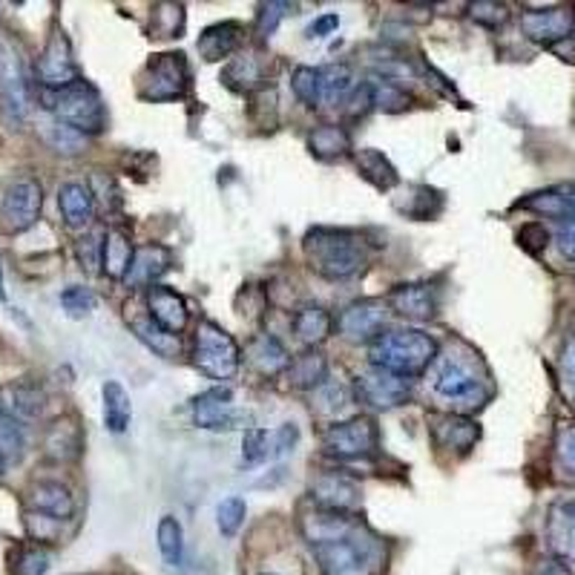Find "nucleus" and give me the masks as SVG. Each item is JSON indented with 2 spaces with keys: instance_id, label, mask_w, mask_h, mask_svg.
<instances>
[{
  "instance_id": "obj_1",
  "label": "nucleus",
  "mask_w": 575,
  "mask_h": 575,
  "mask_svg": "<svg viewBox=\"0 0 575 575\" xmlns=\"http://www.w3.org/2000/svg\"><path fill=\"white\" fill-rule=\"evenodd\" d=\"M299 530L306 535L314 558L320 564V575H383L386 544L383 538L351 518L348 512L317 510L302 515Z\"/></svg>"
},
{
  "instance_id": "obj_2",
  "label": "nucleus",
  "mask_w": 575,
  "mask_h": 575,
  "mask_svg": "<svg viewBox=\"0 0 575 575\" xmlns=\"http://www.w3.org/2000/svg\"><path fill=\"white\" fill-rule=\"evenodd\" d=\"M432 389L438 398L458 409V414L475 412L492 398L490 371L469 346L449 348L446 355L438 357Z\"/></svg>"
},
{
  "instance_id": "obj_3",
  "label": "nucleus",
  "mask_w": 575,
  "mask_h": 575,
  "mask_svg": "<svg viewBox=\"0 0 575 575\" xmlns=\"http://www.w3.org/2000/svg\"><path fill=\"white\" fill-rule=\"evenodd\" d=\"M302 250H306V259L314 274L331 279V283L357 277L369 263V248L355 230L314 228L306 234Z\"/></svg>"
},
{
  "instance_id": "obj_4",
  "label": "nucleus",
  "mask_w": 575,
  "mask_h": 575,
  "mask_svg": "<svg viewBox=\"0 0 575 575\" xmlns=\"http://www.w3.org/2000/svg\"><path fill=\"white\" fill-rule=\"evenodd\" d=\"M369 360L374 369L412 380L438 360V342L418 328H394V331H383L371 342Z\"/></svg>"
},
{
  "instance_id": "obj_5",
  "label": "nucleus",
  "mask_w": 575,
  "mask_h": 575,
  "mask_svg": "<svg viewBox=\"0 0 575 575\" xmlns=\"http://www.w3.org/2000/svg\"><path fill=\"white\" fill-rule=\"evenodd\" d=\"M43 110H50L55 121L72 127L81 135H99L107 127V110L99 90L86 81L64 86V90H41Z\"/></svg>"
},
{
  "instance_id": "obj_6",
  "label": "nucleus",
  "mask_w": 575,
  "mask_h": 575,
  "mask_svg": "<svg viewBox=\"0 0 575 575\" xmlns=\"http://www.w3.org/2000/svg\"><path fill=\"white\" fill-rule=\"evenodd\" d=\"M193 366L216 383L234 380L242 366L239 342L216 322L202 320L193 337Z\"/></svg>"
},
{
  "instance_id": "obj_7",
  "label": "nucleus",
  "mask_w": 575,
  "mask_h": 575,
  "mask_svg": "<svg viewBox=\"0 0 575 575\" xmlns=\"http://www.w3.org/2000/svg\"><path fill=\"white\" fill-rule=\"evenodd\" d=\"M191 64L185 52H162L144 64L138 95L144 101H178L191 90Z\"/></svg>"
},
{
  "instance_id": "obj_8",
  "label": "nucleus",
  "mask_w": 575,
  "mask_h": 575,
  "mask_svg": "<svg viewBox=\"0 0 575 575\" xmlns=\"http://www.w3.org/2000/svg\"><path fill=\"white\" fill-rule=\"evenodd\" d=\"M380 446V432H377L374 418H351L335 423L322 434V449L328 458L337 461H357V458L374 455Z\"/></svg>"
},
{
  "instance_id": "obj_9",
  "label": "nucleus",
  "mask_w": 575,
  "mask_h": 575,
  "mask_svg": "<svg viewBox=\"0 0 575 575\" xmlns=\"http://www.w3.org/2000/svg\"><path fill=\"white\" fill-rule=\"evenodd\" d=\"M43 207V187L38 178L23 176L14 178L12 185L3 193L0 202V228L7 234H23L41 219Z\"/></svg>"
},
{
  "instance_id": "obj_10",
  "label": "nucleus",
  "mask_w": 575,
  "mask_h": 575,
  "mask_svg": "<svg viewBox=\"0 0 575 575\" xmlns=\"http://www.w3.org/2000/svg\"><path fill=\"white\" fill-rule=\"evenodd\" d=\"M38 81H41V90H64V86L75 84L81 81V72L79 64H75V58H72V47H70V38L55 29L43 47L41 58H38Z\"/></svg>"
},
{
  "instance_id": "obj_11",
  "label": "nucleus",
  "mask_w": 575,
  "mask_h": 575,
  "mask_svg": "<svg viewBox=\"0 0 575 575\" xmlns=\"http://www.w3.org/2000/svg\"><path fill=\"white\" fill-rule=\"evenodd\" d=\"M355 391L357 400L371 405V409H394V405L405 403V400L412 398V380L371 366L369 371L357 374Z\"/></svg>"
},
{
  "instance_id": "obj_12",
  "label": "nucleus",
  "mask_w": 575,
  "mask_h": 575,
  "mask_svg": "<svg viewBox=\"0 0 575 575\" xmlns=\"http://www.w3.org/2000/svg\"><path fill=\"white\" fill-rule=\"evenodd\" d=\"M340 335L348 342H357V346H366V342H374L377 337L383 335L386 328V302L383 299H360V302H351L346 311L340 314L337 320Z\"/></svg>"
},
{
  "instance_id": "obj_13",
  "label": "nucleus",
  "mask_w": 575,
  "mask_h": 575,
  "mask_svg": "<svg viewBox=\"0 0 575 575\" xmlns=\"http://www.w3.org/2000/svg\"><path fill=\"white\" fill-rule=\"evenodd\" d=\"M193 423L207 432H228L242 420L234 405V391L228 386H216V389L202 391L199 398H193L191 403Z\"/></svg>"
},
{
  "instance_id": "obj_14",
  "label": "nucleus",
  "mask_w": 575,
  "mask_h": 575,
  "mask_svg": "<svg viewBox=\"0 0 575 575\" xmlns=\"http://www.w3.org/2000/svg\"><path fill=\"white\" fill-rule=\"evenodd\" d=\"M521 29L530 41L541 43V47H558L567 41L575 29V9L569 7H553L538 9V12L521 14Z\"/></svg>"
},
{
  "instance_id": "obj_15",
  "label": "nucleus",
  "mask_w": 575,
  "mask_h": 575,
  "mask_svg": "<svg viewBox=\"0 0 575 575\" xmlns=\"http://www.w3.org/2000/svg\"><path fill=\"white\" fill-rule=\"evenodd\" d=\"M386 308H391V311L398 314V317H405V320L427 322L438 314V288L427 283L398 285L386 297Z\"/></svg>"
},
{
  "instance_id": "obj_16",
  "label": "nucleus",
  "mask_w": 575,
  "mask_h": 575,
  "mask_svg": "<svg viewBox=\"0 0 575 575\" xmlns=\"http://www.w3.org/2000/svg\"><path fill=\"white\" fill-rule=\"evenodd\" d=\"M547 547L555 562L575 567V501H555L547 512Z\"/></svg>"
},
{
  "instance_id": "obj_17",
  "label": "nucleus",
  "mask_w": 575,
  "mask_h": 575,
  "mask_svg": "<svg viewBox=\"0 0 575 575\" xmlns=\"http://www.w3.org/2000/svg\"><path fill=\"white\" fill-rule=\"evenodd\" d=\"M147 317L156 322L162 331L167 335H182L191 322V311H187V302L182 299V294H176L167 285H153L147 288Z\"/></svg>"
},
{
  "instance_id": "obj_18",
  "label": "nucleus",
  "mask_w": 575,
  "mask_h": 575,
  "mask_svg": "<svg viewBox=\"0 0 575 575\" xmlns=\"http://www.w3.org/2000/svg\"><path fill=\"white\" fill-rule=\"evenodd\" d=\"M311 497L320 510L351 512L360 504V486L340 472H322L311 481Z\"/></svg>"
},
{
  "instance_id": "obj_19",
  "label": "nucleus",
  "mask_w": 575,
  "mask_h": 575,
  "mask_svg": "<svg viewBox=\"0 0 575 575\" xmlns=\"http://www.w3.org/2000/svg\"><path fill=\"white\" fill-rule=\"evenodd\" d=\"M429 429H432L434 443L449 452H458V455H466L469 449L475 446L478 438H481V429L472 418L466 414H434L429 420Z\"/></svg>"
},
{
  "instance_id": "obj_20",
  "label": "nucleus",
  "mask_w": 575,
  "mask_h": 575,
  "mask_svg": "<svg viewBox=\"0 0 575 575\" xmlns=\"http://www.w3.org/2000/svg\"><path fill=\"white\" fill-rule=\"evenodd\" d=\"M171 265L173 254L164 245H142V248H135L124 283L130 288H153L171 270Z\"/></svg>"
},
{
  "instance_id": "obj_21",
  "label": "nucleus",
  "mask_w": 575,
  "mask_h": 575,
  "mask_svg": "<svg viewBox=\"0 0 575 575\" xmlns=\"http://www.w3.org/2000/svg\"><path fill=\"white\" fill-rule=\"evenodd\" d=\"M27 504L32 512L50 515L55 521H70L75 515V497L58 481H38L29 486Z\"/></svg>"
},
{
  "instance_id": "obj_22",
  "label": "nucleus",
  "mask_w": 575,
  "mask_h": 575,
  "mask_svg": "<svg viewBox=\"0 0 575 575\" xmlns=\"http://www.w3.org/2000/svg\"><path fill=\"white\" fill-rule=\"evenodd\" d=\"M58 207H61V216H64V225L70 230H84L90 228V222L95 216V199L90 193V185L84 182H66L58 191Z\"/></svg>"
},
{
  "instance_id": "obj_23",
  "label": "nucleus",
  "mask_w": 575,
  "mask_h": 575,
  "mask_svg": "<svg viewBox=\"0 0 575 575\" xmlns=\"http://www.w3.org/2000/svg\"><path fill=\"white\" fill-rule=\"evenodd\" d=\"M242 43H245V29L242 23L236 21H225V23H216V27H207L199 38V52L205 61H222V58H230L242 50Z\"/></svg>"
},
{
  "instance_id": "obj_24",
  "label": "nucleus",
  "mask_w": 575,
  "mask_h": 575,
  "mask_svg": "<svg viewBox=\"0 0 575 575\" xmlns=\"http://www.w3.org/2000/svg\"><path fill=\"white\" fill-rule=\"evenodd\" d=\"M43 449H47V458H52V461H75L81 455V449H84V432H81L79 420H55L47 438H43Z\"/></svg>"
},
{
  "instance_id": "obj_25",
  "label": "nucleus",
  "mask_w": 575,
  "mask_h": 575,
  "mask_svg": "<svg viewBox=\"0 0 575 575\" xmlns=\"http://www.w3.org/2000/svg\"><path fill=\"white\" fill-rule=\"evenodd\" d=\"M245 357H248L250 366L265 377L283 374V371L288 369V362H291V355L285 351L283 342L270 335L254 337V340L248 342V348H245Z\"/></svg>"
},
{
  "instance_id": "obj_26",
  "label": "nucleus",
  "mask_w": 575,
  "mask_h": 575,
  "mask_svg": "<svg viewBox=\"0 0 575 575\" xmlns=\"http://www.w3.org/2000/svg\"><path fill=\"white\" fill-rule=\"evenodd\" d=\"M285 374H288L291 389L311 391L328 380V360L317 348H308V351H302V355L294 357V360L288 362Z\"/></svg>"
},
{
  "instance_id": "obj_27",
  "label": "nucleus",
  "mask_w": 575,
  "mask_h": 575,
  "mask_svg": "<svg viewBox=\"0 0 575 575\" xmlns=\"http://www.w3.org/2000/svg\"><path fill=\"white\" fill-rule=\"evenodd\" d=\"M331 331H335V317L322 306L308 302V306L297 308V314H294V335L306 342L308 348L326 342Z\"/></svg>"
},
{
  "instance_id": "obj_28",
  "label": "nucleus",
  "mask_w": 575,
  "mask_h": 575,
  "mask_svg": "<svg viewBox=\"0 0 575 575\" xmlns=\"http://www.w3.org/2000/svg\"><path fill=\"white\" fill-rule=\"evenodd\" d=\"M133 242L124 228H110L104 236V254H101V274H107L110 279H124L133 263Z\"/></svg>"
},
{
  "instance_id": "obj_29",
  "label": "nucleus",
  "mask_w": 575,
  "mask_h": 575,
  "mask_svg": "<svg viewBox=\"0 0 575 575\" xmlns=\"http://www.w3.org/2000/svg\"><path fill=\"white\" fill-rule=\"evenodd\" d=\"M355 164H357V171H360V176L366 178L369 185H374L377 191H391V187L400 182L398 171H394V164H391L389 158H386L383 153L374 147L357 150Z\"/></svg>"
},
{
  "instance_id": "obj_30",
  "label": "nucleus",
  "mask_w": 575,
  "mask_h": 575,
  "mask_svg": "<svg viewBox=\"0 0 575 575\" xmlns=\"http://www.w3.org/2000/svg\"><path fill=\"white\" fill-rule=\"evenodd\" d=\"M101 398H104V423L113 434H124L133 420V403H130L127 389L119 383V380H107L104 389H101Z\"/></svg>"
},
{
  "instance_id": "obj_31",
  "label": "nucleus",
  "mask_w": 575,
  "mask_h": 575,
  "mask_svg": "<svg viewBox=\"0 0 575 575\" xmlns=\"http://www.w3.org/2000/svg\"><path fill=\"white\" fill-rule=\"evenodd\" d=\"M308 150H311V156L322 158V162H337V158H346L351 153V138L337 124H322V127L308 133Z\"/></svg>"
},
{
  "instance_id": "obj_32",
  "label": "nucleus",
  "mask_w": 575,
  "mask_h": 575,
  "mask_svg": "<svg viewBox=\"0 0 575 575\" xmlns=\"http://www.w3.org/2000/svg\"><path fill=\"white\" fill-rule=\"evenodd\" d=\"M222 81L236 90V93H254L256 86H263V58L256 52H248V55L234 58L225 72H222Z\"/></svg>"
},
{
  "instance_id": "obj_33",
  "label": "nucleus",
  "mask_w": 575,
  "mask_h": 575,
  "mask_svg": "<svg viewBox=\"0 0 575 575\" xmlns=\"http://www.w3.org/2000/svg\"><path fill=\"white\" fill-rule=\"evenodd\" d=\"M355 90V75L346 64H328L320 70V104L337 107Z\"/></svg>"
},
{
  "instance_id": "obj_34",
  "label": "nucleus",
  "mask_w": 575,
  "mask_h": 575,
  "mask_svg": "<svg viewBox=\"0 0 575 575\" xmlns=\"http://www.w3.org/2000/svg\"><path fill=\"white\" fill-rule=\"evenodd\" d=\"M156 541L164 564H167V567H182V558H185V530H182V524H178L173 515H164V518L158 521Z\"/></svg>"
},
{
  "instance_id": "obj_35",
  "label": "nucleus",
  "mask_w": 575,
  "mask_h": 575,
  "mask_svg": "<svg viewBox=\"0 0 575 575\" xmlns=\"http://www.w3.org/2000/svg\"><path fill=\"white\" fill-rule=\"evenodd\" d=\"M133 331H135V337H138V340L150 348V351H156V355L164 357V360H173V357H178V351H182V342H178V337L162 331V328L150 320V317L147 320H133Z\"/></svg>"
},
{
  "instance_id": "obj_36",
  "label": "nucleus",
  "mask_w": 575,
  "mask_h": 575,
  "mask_svg": "<svg viewBox=\"0 0 575 575\" xmlns=\"http://www.w3.org/2000/svg\"><path fill=\"white\" fill-rule=\"evenodd\" d=\"M518 207H526V211H533V214L541 216H550V219H569L567 216V199H564V187H547V191H538L533 196H526V199L518 202Z\"/></svg>"
},
{
  "instance_id": "obj_37",
  "label": "nucleus",
  "mask_w": 575,
  "mask_h": 575,
  "mask_svg": "<svg viewBox=\"0 0 575 575\" xmlns=\"http://www.w3.org/2000/svg\"><path fill=\"white\" fill-rule=\"evenodd\" d=\"M21 452H23L21 427H18V420H14L12 414L3 409V403H0V472L12 466V463L21 458Z\"/></svg>"
},
{
  "instance_id": "obj_38",
  "label": "nucleus",
  "mask_w": 575,
  "mask_h": 575,
  "mask_svg": "<svg viewBox=\"0 0 575 575\" xmlns=\"http://www.w3.org/2000/svg\"><path fill=\"white\" fill-rule=\"evenodd\" d=\"M185 29V7L182 3H156L150 18V35L178 38Z\"/></svg>"
},
{
  "instance_id": "obj_39",
  "label": "nucleus",
  "mask_w": 575,
  "mask_h": 575,
  "mask_svg": "<svg viewBox=\"0 0 575 575\" xmlns=\"http://www.w3.org/2000/svg\"><path fill=\"white\" fill-rule=\"evenodd\" d=\"M50 569V553L41 544H27V547L14 550L12 555V573L14 575H47Z\"/></svg>"
},
{
  "instance_id": "obj_40",
  "label": "nucleus",
  "mask_w": 575,
  "mask_h": 575,
  "mask_svg": "<svg viewBox=\"0 0 575 575\" xmlns=\"http://www.w3.org/2000/svg\"><path fill=\"white\" fill-rule=\"evenodd\" d=\"M43 138H47V144H50L55 153H64V156H75V153H81L86 144V135L75 133L72 127L61 124V121H55V124H47V130H43Z\"/></svg>"
},
{
  "instance_id": "obj_41",
  "label": "nucleus",
  "mask_w": 575,
  "mask_h": 575,
  "mask_svg": "<svg viewBox=\"0 0 575 575\" xmlns=\"http://www.w3.org/2000/svg\"><path fill=\"white\" fill-rule=\"evenodd\" d=\"M245 515H248V506L239 495L225 497L219 506H216V524H219V533L225 538H234L239 533V526L245 524Z\"/></svg>"
},
{
  "instance_id": "obj_42",
  "label": "nucleus",
  "mask_w": 575,
  "mask_h": 575,
  "mask_svg": "<svg viewBox=\"0 0 575 575\" xmlns=\"http://www.w3.org/2000/svg\"><path fill=\"white\" fill-rule=\"evenodd\" d=\"M294 95H297L306 107H320V70L314 66H297L291 75Z\"/></svg>"
},
{
  "instance_id": "obj_43",
  "label": "nucleus",
  "mask_w": 575,
  "mask_h": 575,
  "mask_svg": "<svg viewBox=\"0 0 575 575\" xmlns=\"http://www.w3.org/2000/svg\"><path fill=\"white\" fill-rule=\"evenodd\" d=\"M294 3H283V0H270V3H263L259 12H256V35L259 38H270L279 29V23L288 18V12H294Z\"/></svg>"
},
{
  "instance_id": "obj_44",
  "label": "nucleus",
  "mask_w": 575,
  "mask_h": 575,
  "mask_svg": "<svg viewBox=\"0 0 575 575\" xmlns=\"http://www.w3.org/2000/svg\"><path fill=\"white\" fill-rule=\"evenodd\" d=\"M104 236H107V230H90V234L81 236L79 242H75V254H79V263L81 268L90 270V274H95L101 265V254H104Z\"/></svg>"
},
{
  "instance_id": "obj_45",
  "label": "nucleus",
  "mask_w": 575,
  "mask_h": 575,
  "mask_svg": "<svg viewBox=\"0 0 575 575\" xmlns=\"http://www.w3.org/2000/svg\"><path fill=\"white\" fill-rule=\"evenodd\" d=\"M555 461L567 478H575V423L555 429Z\"/></svg>"
},
{
  "instance_id": "obj_46",
  "label": "nucleus",
  "mask_w": 575,
  "mask_h": 575,
  "mask_svg": "<svg viewBox=\"0 0 575 575\" xmlns=\"http://www.w3.org/2000/svg\"><path fill=\"white\" fill-rule=\"evenodd\" d=\"M469 18L481 27L497 29L510 21V7L506 3H495V0H478V3H469Z\"/></svg>"
},
{
  "instance_id": "obj_47",
  "label": "nucleus",
  "mask_w": 575,
  "mask_h": 575,
  "mask_svg": "<svg viewBox=\"0 0 575 575\" xmlns=\"http://www.w3.org/2000/svg\"><path fill=\"white\" fill-rule=\"evenodd\" d=\"M268 461V432L265 429H245L242 434V463L259 466Z\"/></svg>"
},
{
  "instance_id": "obj_48",
  "label": "nucleus",
  "mask_w": 575,
  "mask_h": 575,
  "mask_svg": "<svg viewBox=\"0 0 575 575\" xmlns=\"http://www.w3.org/2000/svg\"><path fill=\"white\" fill-rule=\"evenodd\" d=\"M61 306H64V311L70 314V317H75V320H81V317H86V314H93L95 306H99V299H95V294L90 291V288H81V285H70L64 294H61Z\"/></svg>"
},
{
  "instance_id": "obj_49",
  "label": "nucleus",
  "mask_w": 575,
  "mask_h": 575,
  "mask_svg": "<svg viewBox=\"0 0 575 575\" xmlns=\"http://www.w3.org/2000/svg\"><path fill=\"white\" fill-rule=\"evenodd\" d=\"M299 443V429L294 423H283L274 432H268V461H279V458L291 455L294 446Z\"/></svg>"
},
{
  "instance_id": "obj_50",
  "label": "nucleus",
  "mask_w": 575,
  "mask_h": 575,
  "mask_svg": "<svg viewBox=\"0 0 575 575\" xmlns=\"http://www.w3.org/2000/svg\"><path fill=\"white\" fill-rule=\"evenodd\" d=\"M90 193H93V199L99 202L107 214H113V211H119L121 207V191L119 185H115L113 176L95 173V176L90 178Z\"/></svg>"
},
{
  "instance_id": "obj_51",
  "label": "nucleus",
  "mask_w": 575,
  "mask_h": 575,
  "mask_svg": "<svg viewBox=\"0 0 575 575\" xmlns=\"http://www.w3.org/2000/svg\"><path fill=\"white\" fill-rule=\"evenodd\" d=\"M374 86V107H383L386 113H398V110L409 107V95L405 90H400V84L394 81H383V84H371Z\"/></svg>"
},
{
  "instance_id": "obj_52",
  "label": "nucleus",
  "mask_w": 575,
  "mask_h": 575,
  "mask_svg": "<svg viewBox=\"0 0 575 575\" xmlns=\"http://www.w3.org/2000/svg\"><path fill=\"white\" fill-rule=\"evenodd\" d=\"M342 107H346L348 119H362V115H369L374 110V86L371 84H360L355 86L348 99L342 101Z\"/></svg>"
},
{
  "instance_id": "obj_53",
  "label": "nucleus",
  "mask_w": 575,
  "mask_h": 575,
  "mask_svg": "<svg viewBox=\"0 0 575 575\" xmlns=\"http://www.w3.org/2000/svg\"><path fill=\"white\" fill-rule=\"evenodd\" d=\"M558 377H562L564 394H567L575 405V335H569L562 348V357H558Z\"/></svg>"
},
{
  "instance_id": "obj_54",
  "label": "nucleus",
  "mask_w": 575,
  "mask_h": 575,
  "mask_svg": "<svg viewBox=\"0 0 575 575\" xmlns=\"http://www.w3.org/2000/svg\"><path fill=\"white\" fill-rule=\"evenodd\" d=\"M58 524L61 521L41 515V512H29L27 515V530L35 544H52V541H58Z\"/></svg>"
},
{
  "instance_id": "obj_55",
  "label": "nucleus",
  "mask_w": 575,
  "mask_h": 575,
  "mask_svg": "<svg viewBox=\"0 0 575 575\" xmlns=\"http://www.w3.org/2000/svg\"><path fill=\"white\" fill-rule=\"evenodd\" d=\"M555 248L567 263H575V219H564L555 225Z\"/></svg>"
},
{
  "instance_id": "obj_56",
  "label": "nucleus",
  "mask_w": 575,
  "mask_h": 575,
  "mask_svg": "<svg viewBox=\"0 0 575 575\" xmlns=\"http://www.w3.org/2000/svg\"><path fill=\"white\" fill-rule=\"evenodd\" d=\"M518 242L524 245L526 250H530V254H541V250L547 248L550 234L541 228V225H535V222H533V225H524V228H521Z\"/></svg>"
},
{
  "instance_id": "obj_57",
  "label": "nucleus",
  "mask_w": 575,
  "mask_h": 575,
  "mask_svg": "<svg viewBox=\"0 0 575 575\" xmlns=\"http://www.w3.org/2000/svg\"><path fill=\"white\" fill-rule=\"evenodd\" d=\"M337 27H340V18H337L335 12L320 14V18L308 27V38H326V35H331Z\"/></svg>"
},
{
  "instance_id": "obj_58",
  "label": "nucleus",
  "mask_w": 575,
  "mask_h": 575,
  "mask_svg": "<svg viewBox=\"0 0 575 575\" xmlns=\"http://www.w3.org/2000/svg\"><path fill=\"white\" fill-rule=\"evenodd\" d=\"M533 575H573V569H569L567 564L550 558V562H541L538 567L533 569Z\"/></svg>"
},
{
  "instance_id": "obj_59",
  "label": "nucleus",
  "mask_w": 575,
  "mask_h": 575,
  "mask_svg": "<svg viewBox=\"0 0 575 575\" xmlns=\"http://www.w3.org/2000/svg\"><path fill=\"white\" fill-rule=\"evenodd\" d=\"M564 187V199H567V216L569 219H575V182H569V185H562Z\"/></svg>"
},
{
  "instance_id": "obj_60",
  "label": "nucleus",
  "mask_w": 575,
  "mask_h": 575,
  "mask_svg": "<svg viewBox=\"0 0 575 575\" xmlns=\"http://www.w3.org/2000/svg\"><path fill=\"white\" fill-rule=\"evenodd\" d=\"M0 299H7V288H3V265H0Z\"/></svg>"
},
{
  "instance_id": "obj_61",
  "label": "nucleus",
  "mask_w": 575,
  "mask_h": 575,
  "mask_svg": "<svg viewBox=\"0 0 575 575\" xmlns=\"http://www.w3.org/2000/svg\"><path fill=\"white\" fill-rule=\"evenodd\" d=\"M0 79H3V55H0Z\"/></svg>"
},
{
  "instance_id": "obj_62",
  "label": "nucleus",
  "mask_w": 575,
  "mask_h": 575,
  "mask_svg": "<svg viewBox=\"0 0 575 575\" xmlns=\"http://www.w3.org/2000/svg\"><path fill=\"white\" fill-rule=\"evenodd\" d=\"M573 35H575V29H573Z\"/></svg>"
}]
</instances>
